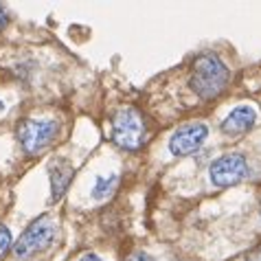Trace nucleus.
I'll use <instances>...</instances> for the list:
<instances>
[{
    "label": "nucleus",
    "mask_w": 261,
    "mask_h": 261,
    "mask_svg": "<svg viewBox=\"0 0 261 261\" xmlns=\"http://www.w3.org/2000/svg\"><path fill=\"white\" fill-rule=\"evenodd\" d=\"M230 72L220 57L213 53L200 55L193 64V75H191V90L200 99H215L222 95L228 84Z\"/></svg>",
    "instance_id": "1"
},
{
    "label": "nucleus",
    "mask_w": 261,
    "mask_h": 261,
    "mask_svg": "<svg viewBox=\"0 0 261 261\" xmlns=\"http://www.w3.org/2000/svg\"><path fill=\"white\" fill-rule=\"evenodd\" d=\"M55 230H57V224H55L53 217H48V215L38 217V220L20 235L16 246H13V257L16 259H31L33 255L46 250L48 246L53 244Z\"/></svg>",
    "instance_id": "2"
},
{
    "label": "nucleus",
    "mask_w": 261,
    "mask_h": 261,
    "mask_svg": "<svg viewBox=\"0 0 261 261\" xmlns=\"http://www.w3.org/2000/svg\"><path fill=\"white\" fill-rule=\"evenodd\" d=\"M112 139L123 149L136 151L145 141V123L134 108H121L112 121Z\"/></svg>",
    "instance_id": "3"
},
{
    "label": "nucleus",
    "mask_w": 261,
    "mask_h": 261,
    "mask_svg": "<svg viewBox=\"0 0 261 261\" xmlns=\"http://www.w3.org/2000/svg\"><path fill=\"white\" fill-rule=\"evenodd\" d=\"M57 129H60V125L53 119H27L18 129V139L22 143L24 151L35 154V151L44 149L55 139Z\"/></svg>",
    "instance_id": "4"
},
{
    "label": "nucleus",
    "mask_w": 261,
    "mask_h": 261,
    "mask_svg": "<svg viewBox=\"0 0 261 261\" xmlns=\"http://www.w3.org/2000/svg\"><path fill=\"white\" fill-rule=\"evenodd\" d=\"M211 182L215 187H233L248 176V161L242 154H226L211 165L208 169Z\"/></svg>",
    "instance_id": "5"
},
{
    "label": "nucleus",
    "mask_w": 261,
    "mask_h": 261,
    "mask_svg": "<svg viewBox=\"0 0 261 261\" xmlns=\"http://www.w3.org/2000/svg\"><path fill=\"white\" fill-rule=\"evenodd\" d=\"M206 136H208V129L204 123H189V125H182L173 132L171 141H169V149L173 156L195 154V151L204 145Z\"/></svg>",
    "instance_id": "6"
},
{
    "label": "nucleus",
    "mask_w": 261,
    "mask_h": 261,
    "mask_svg": "<svg viewBox=\"0 0 261 261\" xmlns=\"http://www.w3.org/2000/svg\"><path fill=\"white\" fill-rule=\"evenodd\" d=\"M255 121H257V114H255L252 108L239 106V108H235V110L222 121L220 127H222V132L226 134V136H242L246 132H250L252 125H255Z\"/></svg>",
    "instance_id": "7"
},
{
    "label": "nucleus",
    "mask_w": 261,
    "mask_h": 261,
    "mask_svg": "<svg viewBox=\"0 0 261 261\" xmlns=\"http://www.w3.org/2000/svg\"><path fill=\"white\" fill-rule=\"evenodd\" d=\"M72 176H75V169H72V165L68 161L60 158V161L50 163V187H53V193H50V198L60 200L62 195L66 193Z\"/></svg>",
    "instance_id": "8"
},
{
    "label": "nucleus",
    "mask_w": 261,
    "mask_h": 261,
    "mask_svg": "<svg viewBox=\"0 0 261 261\" xmlns=\"http://www.w3.org/2000/svg\"><path fill=\"white\" fill-rule=\"evenodd\" d=\"M117 185V176H110V178H97V187H95V191H92V195H95L97 200H103L108 193L112 191V187Z\"/></svg>",
    "instance_id": "9"
},
{
    "label": "nucleus",
    "mask_w": 261,
    "mask_h": 261,
    "mask_svg": "<svg viewBox=\"0 0 261 261\" xmlns=\"http://www.w3.org/2000/svg\"><path fill=\"white\" fill-rule=\"evenodd\" d=\"M9 246H11V233H9V228L0 224V257L9 250Z\"/></svg>",
    "instance_id": "10"
},
{
    "label": "nucleus",
    "mask_w": 261,
    "mask_h": 261,
    "mask_svg": "<svg viewBox=\"0 0 261 261\" xmlns=\"http://www.w3.org/2000/svg\"><path fill=\"white\" fill-rule=\"evenodd\" d=\"M127 261H154V257L147 255V252H134V255L129 257Z\"/></svg>",
    "instance_id": "11"
},
{
    "label": "nucleus",
    "mask_w": 261,
    "mask_h": 261,
    "mask_svg": "<svg viewBox=\"0 0 261 261\" xmlns=\"http://www.w3.org/2000/svg\"><path fill=\"white\" fill-rule=\"evenodd\" d=\"M246 261H261V246L255 248V250H250L248 257H246Z\"/></svg>",
    "instance_id": "12"
},
{
    "label": "nucleus",
    "mask_w": 261,
    "mask_h": 261,
    "mask_svg": "<svg viewBox=\"0 0 261 261\" xmlns=\"http://www.w3.org/2000/svg\"><path fill=\"white\" fill-rule=\"evenodd\" d=\"M5 24H7V13H5L3 7H0V29H3Z\"/></svg>",
    "instance_id": "13"
},
{
    "label": "nucleus",
    "mask_w": 261,
    "mask_h": 261,
    "mask_svg": "<svg viewBox=\"0 0 261 261\" xmlns=\"http://www.w3.org/2000/svg\"><path fill=\"white\" fill-rule=\"evenodd\" d=\"M79 261H101L97 255H84L82 259H79Z\"/></svg>",
    "instance_id": "14"
},
{
    "label": "nucleus",
    "mask_w": 261,
    "mask_h": 261,
    "mask_svg": "<svg viewBox=\"0 0 261 261\" xmlns=\"http://www.w3.org/2000/svg\"><path fill=\"white\" fill-rule=\"evenodd\" d=\"M259 213H261V211H259Z\"/></svg>",
    "instance_id": "15"
}]
</instances>
